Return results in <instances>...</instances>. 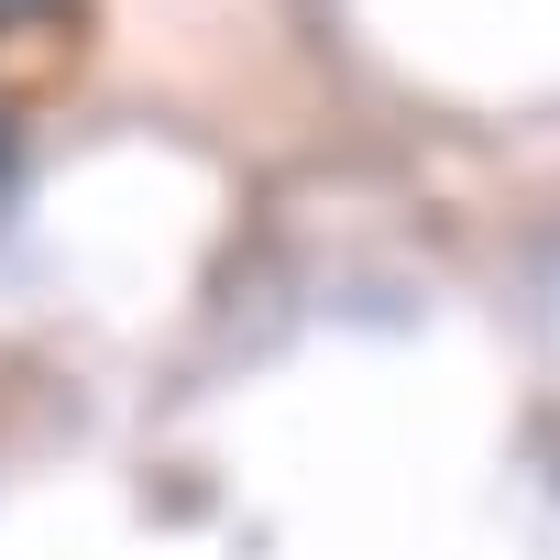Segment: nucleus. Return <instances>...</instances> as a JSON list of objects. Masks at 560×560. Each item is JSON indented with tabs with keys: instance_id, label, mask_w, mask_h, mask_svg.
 I'll return each instance as SVG.
<instances>
[{
	"instance_id": "obj_1",
	"label": "nucleus",
	"mask_w": 560,
	"mask_h": 560,
	"mask_svg": "<svg viewBox=\"0 0 560 560\" xmlns=\"http://www.w3.org/2000/svg\"><path fill=\"white\" fill-rule=\"evenodd\" d=\"M45 12H67V0H0V34H23V23H45Z\"/></svg>"
},
{
	"instance_id": "obj_2",
	"label": "nucleus",
	"mask_w": 560,
	"mask_h": 560,
	"mask_svg": "<svg viewBox=\"0 0 560 560\" xmlns=\"http://www.w3.org/2000/svg\"><path fill=\"white\" fill-rule=\"evenodd\" d=\"M12 165H23V110L0 100V176H12Z\"/></svg>"
}]
</instances>
